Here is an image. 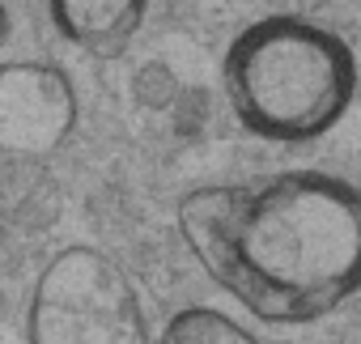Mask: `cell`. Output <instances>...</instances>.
Returning a JSON list of instances; mask_svg holds the SVG:
<instances>
[{
    "label": "cell",
    "mask_w": 361,
    "mask_h": 344,
    "mask_svg": "<svg viewBox=\"0 0 361 344\" xmlns=\"http://www.w3.org/2000/svg\"><path fill=\"white\" fill-rule=\"evenodd\" d=\"M174 221L196 264L264 323H314L361 289V192L323 170L196 188Z\"/></svg>",
    "instance_id": "6da1fadb"
},
{
    "label": "cell",
    "mask_w": 361,
    "mask_h": 344,
    "mask_svg": "<svg viewBox=\"0 0 361 344\" xmlns=\"http://www.w3.org/2000/svg\"><path fill=\"white\" fill-rule=\"evenodd\" d=\"M353 94L357 60L348 43L306 18H259L226 51V98L238 123L264 140H319L344 119Z\"/></svg>",
    "instance_id": "7a4b0ae2"
},
{
    "label": "cell",
    "mask_w": 361,
    "mask_h": 344,
    "mask_svg": "<svg viewBox=\"0 0 361 344\" xmlns=\"http://www.w3.org/2000/svg\"><path fill=\"white\" fill-rule=\"evenodd\" d=\"M26 344H149L128 272L98 247H64L35 281Z\"/></svg>",
    "instance_id": "3957f363"
},
{
    "label": "cell",
    "mask_w": 361,
    "mask_h": 344,
    "mask_svg": "<svg viewBox=\"0 0 361 344\" xmlns=\"http://www.w3.org/2000/svg\"><path fill=\"white\" fill-rule=\"evenodd\" d=\"M77 128L73 77L43 60H9L0 68V149L18 161L51 157Z\"/></svg>",
    "instance_id": "277c9868"
},
{
    "label": "cell",
    "mask_w": 361,
    "mask_h": 344,
    "mask_svg": "<svg viewBox=\"0 0 361 344\" xmlns=\"http://www.w3.org/2000/svg\"><path fill=\"white\" fill-rule=\"evenodd\" d=\"M47 13L64 43L94 60H111L145 26V0H47Z\"/></svg>",
    "instance_id": "5b68a950"
},
{
    "label": "cell",
    "mask_w": 361,
    "mask_h": 344,
    "mask_svg": "<svg viewBox=\"0 0 361 344\" xmlns=\"http://www.w3.org/2000/svg\"><path fill=\"white\" fill-rule=\"evenodd\" d=\"M161 344H259L238 319L213 306H183L161 327Z\"/></svg>",
    "instance_id": "8992f818"
}]
</instances>
